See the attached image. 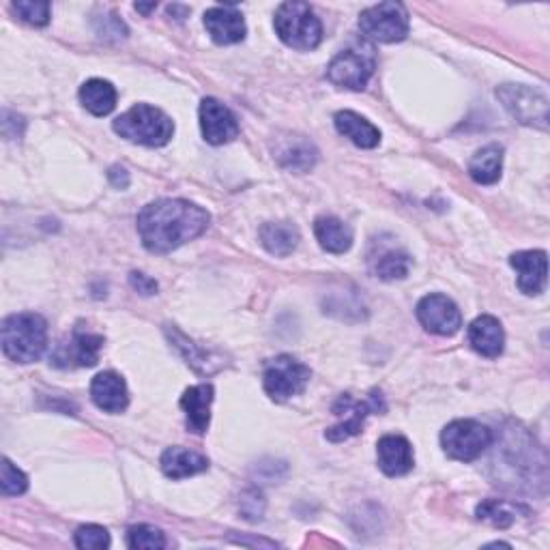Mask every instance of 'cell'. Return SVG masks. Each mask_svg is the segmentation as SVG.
<instances>
[{"mask_svg":"<svg viewBox=\"0 0 550 550\" xmlns=\"http://www.w3.org/2000/svg\"><path fill=\"white\" fill-rule=\"evenodd\" d=\"M211 215L181 198L151 202L138 215V233L142 245L153 254H168L194 241L209 228Z\"/></svg>","mask_w":550,"mask_h":550,"instance_id":"1","label":"cell"},{"mask_svg":"<svg viewBox=\"0 0 550 550\" xmlns=\"http://www.w3.org/2000/svg\"><path fill=\"white\" fill-rule=\"evenodd\" d=\"M3 353L16 364H33L48 344V323L46 318L35 312L11 314L3 321L0 329Z\"/></svg>","mask_w":550,"mask_h":550,"instance_id":"2","label":"cell"},{"mask_svg":"<svg viewBox=\"0 0 550 550\" xmlns=\"http://www.w3.org/2000/svg\"><path fill=\"white\" fill-rule=\"evenodd\" d=\"M112 129L121 138L142 144V147H164L175 134V123L155 106L136 104L121 117L114 119Z\"/></svg>","mask_w":550,"mask_h":550,"instance_id":"3","label":"cell"},{"mask_svg":"<svg viewBox=\"0 0 550 550\" xmlns=\"http://www.w3.org/2000/svg\"><path fill=\"white\" fill-rule=\"evenodd\" d=\"M275 33L288 48L308 52L321 46L323 24L306 3H282L275 11Z\"/></svg>","mask_w":550,"mask_h":550,"instance_id":"4","label":"cell"},{"mask_svg":"<svg viewBox=\"0 0 550 550\" xmlns=\"http://www.w3.org/2000/svg\"><path fill=\"white\" fill-rule=\"evenodd\" d=\"M310 376H312L310 368L303 366L299 359L291 355H280L267 361L263 372V385L271 400L286 402L293 396L306 392Z\"/></svg>","mask_w":550,"mask_h":550,"instance_id":"5","label":"cell"},{"mask_svg":"<svg viewBox=\"0 0 550 550\" xmlns=\"http://www.w3.org/2000/svg\"><path fill=\"white\" fill-rule=\"evenodd\" d=\"M492 443V432L475 419H456L441 432V445L447 458L471 462L480 458Z\"/></svg>","mask_w":550,"mask_h":550,"instance_id":"6","label":"cell"},{"mask_svg":"<svg viewBox=\"0 0 550 550\" xmlns=\"http://www.w3.org/2000/svg\"><path fill=\"white\" fill-rule=\"evenodd\" d=\"M359 28L368 39L396 43L409 35V11L400 3H379L361 11Z\"/></svg>","mask_w":550,"mask_h":550,"instance_id":"7","label":"cell"},{"mask_svg":"<svg viewBox=\"0 0 550 550\" xmlns=\"http://www.w3.org/2000/svg\"><path fill=\"white\" fill-rule=\"evenodd\" d=\"M374 52L361 50V48H349L342 50L338 56H334V61L327 67V78L329 82H334L340 89H349V91H364L368 80L374 74Z\"/></svg>","mask_w":550,"mask_h":550,"instance_id":"8","label":"cell"},{"mask_svg":"<svg viewBox=\"0 0 550 550\" xmlns=\"http://www.w3.org/2000/svg\"><path fill=\"white\" fill-rule=\"evenodd\" d=\"M379 411H385V404H383V396L381 392H372V396L368 400H353L349 394L342 396L336 404H334V413L340 419V424H336L334 428H329L325 432L327 441L331 443H342L346 439L355 437V434L361 432V428H364V422L366 417L370 413H379Z\"/></svg>","mask_w":550,"mask_h":550,"instance_id":"9","label":"cell"},{"mask_svg":"<svg viewBox=\"0 0 550 550\" xmlns=\"http://www.w3.org/2000/svg\"><path fill=\"white\" fill-rule=\"evenodd\" d=\"M503 106L510 110L514 119L525 125L546 129L548 125V99L535 89L523 84H505L497 91Z\"/></svg>","mask_w":550,"mask_h":550,"instance_id":"10","label":"cell"},{"mask_svg":"<svg viewBox=\"0 0 550 550\" xmlns=\"http://www.w3.org/2000/svg\"><path fill=\"white\" fill-rule=\"evenodd\" d=\"M104 338L93 331L76 329L69 342H61L52 355V366L56 368H91L97 364Z\"/></svg>","mask_w":550,"mask_h":550,"instance_id":"11","label":"cell"},{"mask_svg":"<svg viewBox=\"0 0 550 550\" xmlns=\"http://www.w3.org/2000/svg\"><path fill=\"white\" fill-rule=\"evenodd\" d=\"M417 321L437 336H454L462 327V316L456 303L445 295H428L417 303Z\"/></svg>","mask_w":550,"mask_h":550,"instance_id":"12","label":"cell"},{"mask_svg":"<svg viewBox=\"0 0 550 550\" xmlns=\"http://www.w3.org/2000/svg\"><path fill=\"white\" fill-rule=\"evenodd\" d=\"M200 129L209 144H226L239 136V123L235 114L220 101L207 97L200 104Z\"/></svg>","mask_w":550,"mask_h":550,"instance_id":"13","label":"cell"},{"mask_svg":"<svg viewBox=\"0 0 550 550\" xmlns=\"http://www.w3.org/2000/svg\"><path fill=\"white\" fill-rule=\"evenodd\" d=\"M205 28L211 39L220 46H233L245 39V20L235 5H217L205 13Z\"/></svg>","mask_w":550,"mask_h":550,"instance_id":"14","label":"cell"},{"mask_svg":"<svg viewBox=\"0 0 550 550\" xmlns=\"http://www.w3.org/2000/svg\"><path fill=\"white\" fill-rule=\"evenodd\" d=\"M510 265L518 273V288L525 295L533 297L544 293L546 275H548V258L542 250L516 252L510 258Z\"/></svg>","mask_w":550,"mask_h":550,"instance_id":"15","label":"cell"},{"mask_svg":"<svg viewBox=\"0 0 550 550\" xmlns=\"http://www.w3.org/2000/svg\"><path fill=\"white\" fill-rule=\"evenodd\" d=\"M376 456H379L381 471L389 477L407 475L415 465L413 447L400 434H385L376 445Z\"/></svg>","mask_w":550,"mask_h":550,"instance_id":"16","label":"cell"},{"mask_svg":"<svg viewBox=\"0 0 550 550\" xmlns=\"http://www.w3.org/2000/svg\"><path fill=\"white\" fill-rule=\"evenodd\" d=\"M91 398L106 413H123L129 404L127 385L117 372H99L91 383Z\"/></svg>","mask_w":550,"mask_h":550,"instance_id":"17","label":"cell"},{"mask_svg":"<svg viewBox=\"0 0 550 550\" xmlns=\"http://www.w3.org/2000/svg\"><path fill=\"white\" fill-rule=\"evenodd\" d=\"M211 402H213V387L202 383L185 389L181 398V407L185 411L187 430L194 434H205L211 422Z\"/></svg>","mask_w":550,"mask_h":550,"instance_id":"18","label":"cell"},{"mask_svg":"<svg viewBox=\"0 0 550 550\" xmlns=\"http://www.w3.org/2000/svg\"><path fill=\"white\" fill-rule=\"evenodd\" d=\"M469 344L473 346L475 353H480L488 359H497L505 346V334L501 323L490 314L477 316L469 327Z\"/></svg>","mask_w":550,"mask_h":550,"instance_id":"19","label":"cell"},{"mask_svg":"<svg viewBox=\"0 0 550 550\" xmlns=\"http://www.w3.org/2000/svg\"><path fill=\"white\" fill-rule=\"evenodd\" d=\"M314 235L321 243V248L329 254H344L353 245V230L349 224L334 215H321L314 222Z\"/></svg>","mask_w":550,"mask_h":550,"instance_id":"20","label":"cell"},{"mask_svg":"<svg viewBox=\"0 0 550 550\" xmlns=\"http://www.w3.org/2000/svg\"><path fill=\"white\" fill-rule=\"evenodd\" d=\"M209 469V460L185 447H168L162 454V471L170 480H183V477H192Z\"/></svg>","mask_w":550,"mask_h":550,"instance_id":"21","label":"cell"},{"mask_svg":"<svg viewBox=\"0 0 550 550\" xmlns=\"http://www.w3.org/2000/svg\"><path fill=\"white\" fill-rule=\"evenodd\" d=\"M336 129L344 136L349 138L355 147L359 149H374L376 144L381 142V132L376 129L370 121L364 117H359L357 112L351 110H342L336 114Z\"/></svg>","mask_w":550,"mask_h":550,"instance_id":"22","label":"cell"},{"mask_svg":"<svg viewBox=\"0 0 550 550\" xmlns=\"http://www.w3.org/2000/svg\"><path fill=\"white\" fill-rule=\"evenodd\" d=\"M316 157L318 151L314 149V144L303 136L284 138L280 142V147L275 149V159H278L284 168L295 172H308L316 164Z\"/></svg>","mask_w":550,"mask_h":550,"instance_id":"23","label":"cell"},{"mask_svg":"<svg viewBox=\"0 0 550 550\" xmlns=\"http://www.w3.org/2000/svg\"><path fill=\"white\" fill-rule=\"evenodd\" d=\"M301 241L299 228L288 222H271L260 228V243L273 256H291Z\"/></svg>","mask_w":550,"mask_h":550,"instance_id":"24","label":"cell"},{"mask_svg":"<svg viewBox=\"0 0 550 550\" xmlns=\"http://www.w3.org/2000/svg\"><path fill=\"white\" fill-rule=\"evenodd\" d=\"M503 168V149L499 144H488V147L480 149L469 162V175L475 183L480 185H492L501 179Z\"/></svg>","mask_w":550,"mask_h":550,"instance_id":"25","label":"cell"},{"mask_svg":"<svg viewBox=\"0 0 550 550\" xmlns=\"http://www.w3.org/2000/svg\"><path fill=\"white\" fill-rule=\"evenodd\" d=\"M80 104L95 117H106L117 106V91L106 80H89L80 89Z\"/></svg>","mask_w":550,"mask_h":550,"instance_id":"26","label":"cell"},{"mask_svg":"<svg viewBox=\"0 0 550 550\" xmlns=\"http://www.w3.org/2000/svg\"><path fill=\"white\" fill-rule=\"evenodd\" d=\"M409 269H411V258L402 250H387L381 256H376L372 263V271L376 278H381L385 282L404 280L409 275Z\"/></svg>","mask_w":550,"mask_h":550,"instance_id":"27","label":"cell"},{"mask_svg":"<svg viewBox=\"0 0 550 550\" xmlns=\"http://www.w3.org/2000/svg\"><path fill=\"white\" fill-rule=\"evenodd\" d=\"M477 518L484 520V523L499 527V529H508L514 525L516 520V508L508 501H499V499H488L484 503L477 505L475 510Z\"/></svg>","mask_w":550,"mask_h":550,"instance_id":"28","label":"cell"},{"mask_svg":"<svg viewBox=\"0 0 550 550\" xmlns=\"http://www.w3.org/2000/svg\"><path fill=\"white\" fill-rule=\"evenodd\" d=\"M166 544L164 533L151 525H136L127 531V546L134 550H159Z\"/></svg>","mask_w":550,"mask_h":550,"instance_id":"29","label":"cell"},{"mask_svg":"<svg viewBox=\"0 0 550 550\" xmlns=\"http://www.w3.org/2000/svg\"><path fill=\"white\" fill-rule=\"evenodd\" d=\"M3 473H0V490L5 497H18L28 490V477L13 465L9 458H3Z\"/></svg>","mask_w":550,"mask_h":550,"instance_id":"30","label":"cell"},{"mask_svg":"<svg viewBox=\"0 0 550 550\" xmlns=\"http://www.w3.org/2000/svg\"><path fill=\"white\" fill-rule=\"evenodd\" d=\"M74 540L82 550H104L110 546V533L99 525H84L76 531Z\"/></svg>","mask_w":550,"mask_h":550,"instance_id":"31","label":"cell"},{"mask_svg":"<svg viewBox=\"0 0 550 550\" xmlns=\"http://www.w3.org/2000/svg\"><path fill=\"white\" fill-rule=\"evenodd\" d=\"M13 9L18 11V16L35 26H46L50 22V3H33V0H18V3H13Z\"/></svg>","mask_w":550,"mask_h":550,"instance_id":"32","label":"cell"},{"mask_svg":"<svg viewBox=\"0 0 550 550\" xmlns=\"http://www.w3.org/2000/svg\"><path fill=\"white\" fill-rule=\"evenodd\" d=\"M129 284H132L136 288V291L140 295H144V297H151V295L157 293V282L151 280L149 275L140 273V271H134L132 275H129Z\"/></svg>","mask_w":550,"mask_h":550,"instance_id":"33","label":"cell"},{"mask_svg":"<svg viewBox=\"0 0 550 550\" xmlns=\"http://www.w3.org/2000/svg\"><path fill=\"white\" fill-rule=\"evenodd\" d=\"M108 177H110V183H112L114 187H119V190H125V187L129 185V175H127V170H125V168H121V166H114V168H110Z\"/></svg>","mask_w":550,"mask_h":550,"instance_id":"34","label":"cell"},{"mask_svg":"<svg viewBox=\"0 0 550 550\" xmlns=\"http://www.w3.org/2000/svg\"><path fill=\"white\" fill-rule=\"evenodd\" d=\"M157 7V3H149V5H142V3H136V11L144 13V16H149V13Z\"/></svg>","mask_w":550,"mask_h":550,"instance_id":"35","label":"cell"}]
</instances>
